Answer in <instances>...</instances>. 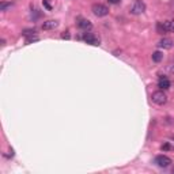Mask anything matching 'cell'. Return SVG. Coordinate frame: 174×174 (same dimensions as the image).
I'll list each match as a JSON object with an SVG mask.
<instances>
[{"instance_id": "cell-1", "label": "cell", "mask_w": 174, "mask_h": 174, "mask_svg": "<svg viewBox=\"0 0 174 174\" xmlns=\"http://www.w3.org/2000/svg\"><path fill=\"white\" fill-rule=\"evenodd\" d=\"M151 99H152V102L155 103V105H159V106H162V105H165L166 102H167V95L165 94L163 91H155L152 93V95H151Z\"/></svg>"}, {"instance_id": "cell-2", "label": "cell", "mask_w": 174, "mask_h": 174, "mask_svg": "<svg viewBox=\"0 0 174 174\" xmlns=\"http://www.w3.org/2000/svg\"><path fill=\"white\" fill-rule=\"evenodd\" d=\"M93 14L95 15V16H98V18H101V16H106L108 14H109V8H108L106 6H103V4H94L93 6Z\"/></svg>"}, {"instance_id": "cell-3", "label": "cell", "mask_w": 174, "mask_h": 174, "mask_svg": "<svg viewBox=\"0 0 174 174\" xmlns=\"http://www.w3.org/2000/svg\"><path fill=\"white\" fill-rule=\"evenodd\" d=\"M83 41L87 42L89 45H93V46H99V37L93 34V33H84V36H83Z\"/></svg>"}, {"instance_id": "cell-4", "label": "cell", "mask_w": 174, "mask_h": 174, "mask_svg": "<svg viewBox=\"0 0 174 174\" xmlns=\"http://www.w3.org/2000/svg\"><path fill=\"white\" fill-rule=\"evenodd\" d=\"M154 162L159 166V167H169L173 163V161L167 155H158V156H155V161Z\"/></svg>"}, {"instance_id": "cell-5", "label": "cell", "mask_w": 174, "mask_h": 174, "mask_svg": "<svg viewBox=\"0 0 174 174\" xmlns=\"http://www.w3.org/2000/svg\"><path fill=\"white\" fill-rule=\"evenodd\" d=\"M144 11H146V4L143 3L142 0H136L135 3H133V6L131 7V12L133 15H140Z\"/></svg>"}, {"instance_id": "cell-6", "label": "cell", "mask_w": 174, "mask_h": 174, "mask_svg": "<svg viewBox=\"0 0 174 174\" xmlns=\"http://www.w3.org/2000/svg\"><path fill=\"white\" fill-rule=\"evenodd\" d=\"M59 27V21H55V19H50L42 23V30H55Z\"/></svg>"}, {"instance_id": "cell-7", "label": "cell", "mask_w": 174, "mask_h": 174, "mask_svg": "<svg viewBox=\"0 0 174 174\" xmlns=\"http://www.w3.org/2000/svg\"><path fill=\"white\" fill-rule=\"evenodd\" d=\"M158 46L162 48V49H171V48L174 46V42H173V40H170V38H163L159 41Z\"/></svg>"}, {"instance_id": "cell-8", "label": "cell", "mask_w": 174, "mask_h": 174, "mask_svg": "<svg viewBox=\"0 0 174 174\" xmlns=\"http://www.w3.org/2000/svg\"><path fill=\"white\" fill-rule=\"evenodd\" d=\"M78 26H79L82 30H86V31L93 29V23L89 21V19H79V21H78Z\"/></svg>"}, {"instance_id": "cell-9", "label": "cell", "mask_w": 174, "mask_h": 174, "mask_svg": "<svg viewBox=\"0 0 174 174\" xmlns=\"http://www.w3.org/2000/svg\"><path fill=\"white\" fill-rule=\"evenodd\" d=\"M170 86H171V83H170V80H169L167 78H165V76L159 78V82H158V87H159V89L167 90V89H170Z\"/></svg>"}, {"instance_id": "cell-10", "label": "cell", "mask_w": 174, "mask_h": 174, "mask_svg": "<svg viewBox=\"0 0 174 174\" xmlns=\"http://www.w3.org/2000/svg\"><path fill=\"white\" fill-rule=\"evenodd\" d=\"M163 29H165L166 33H174V21H166L162 22Z\"/></svg>"}, {"instance_id": "cell-11", "label": "cell", "mask_w": 174, "mask_h": 174, "mask_svg": "<svg viewBox=\"0 0 174 174\" xmlns=\"http://www.w3.org/2000/svg\"><path fill=\"white\" fill-rule=\"evenodd\" d=\"M163 60V53L162 52H159V50H156V52H154L152 53V61L155 63H159Z\"/></svg>"}, {"instance_id": "cell-12", "label": "cell", "mask_w": 174, "mask_h": 174, "mask_svg": "<svg viewBox=\"0 0 174 174\" xmlns=\"http://www.w3.org/2000/svg\"><path fill=\"white\" fill-rule=\"evenodd\" d=\"M42 4H44V7L48 10V11H50V10L53 8L52 3H50V0H42Z\"/></svg>"}, {"instance_id": "cell-13", "label": "cell", "mask_w": 174, "mask_h": 174, "mask_svg": "<svg viewBox=\"0 0 174 174\" xmlns=\"http://www.w3.org/2000/svg\"><path fill=\"white\" fill-rule=\"evenodd\" d=\"M11 6H12V3H1L0 4V10H1V11H6L7 8H11Z\"/></svg>"}, {"instance_id": "cell-14", "label": "cell", "mask_w": 174, "mask_h": 174, "mask_svg": "<svg viewBox=\"0 0 174 174\" xmlns=\"http://www.w3.org/2000/svg\"><path fill=\"white\" fill-rule=\"evenodd\" d=\"M61 38L63 40H69V38H71V36H69V33H68V31H65L64 34H61Z\"/></svg>"}, {"instance_id": "cell-15", "label": "cell", "mask_w": 174, "mask_h": 174, "mask_svg": "<svg viewBox=\"0 0 174 174\" xmlns=\"http://www.w3.org/2000/svg\"><path fill=\"white\" fill-rule=\"evenodd\" d=\"M108 1H109L110 4H118L121 1V0H108Z\"/></svg>"}, {"instance_id": "cell-16", "label": "cell", "mask_w": 174, "mask_h": 174, "mask_svg": "<svg viewBox=\"0 0 174 174\" xmlns=\"http://www.w3.org/2000/svg\"><path fill=\"white\" fill-rule=\"evenodd\" d=\"M169 148H170V146H169L167 143H166V144H163V146H162V150H169Z\"/></svg>"}, {"instance_id": "cell-17", "label": "cell", "mask_w": 174, "mask_h": 174, "mask_svg": "<svg viewBox=\"0 0 174 174\" xmlns=\"http://www.w3.org/2000/svg\"><path fill=\"white\" fill-rule=\"evenodd\" d=\"M171 148H173V150H174V146H173V147H171Z\"/></svg>"}, {"instance_id": "cell-18", "label": "cell", "mask_w": 174, "mask_h": 174, "mask_svg": "<svg viewBox=\"0 0 174 174\" xmlns=\"http://www.w3.org/2000/svg\"><path fill=\"white\" fill-rule=\"evenodd\" d=\"M173 173H174V169H173Z\"/></svg>"}]
</instances>
